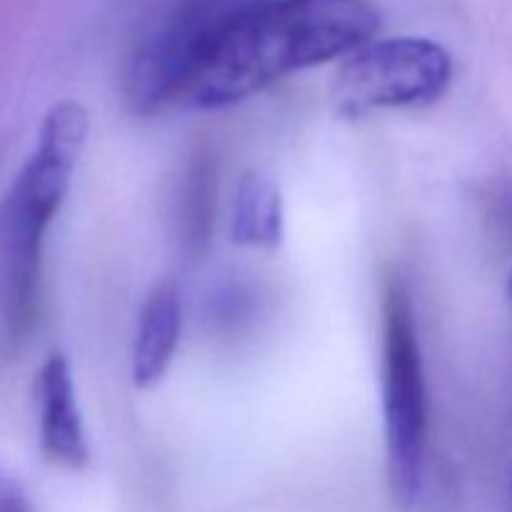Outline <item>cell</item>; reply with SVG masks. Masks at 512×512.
<instances>
[{"instance_id":"obj_6","label":"cell","mask_w":512,"mask_h":512,"mask_svg":"<svg viewBox=\"0 0 512 512\" xmlns=\"http://www.w3.org/2000/svg\"><path fill=\"white\" fill-rule=\"evenodd\" d=\"M35 398L43 455L60 468L83 470L90 460V448L75 395L73 370L65 355L53 353L45 360L35 383Z\"/></svg>"},{"instance_id":"obj_9","label":"cell","mask_w":512,"mask_h":512,"mask_svg":"<svg viewBox=\"0 0 512 512\" xmlns=\"http://www.w3.org/2000/svg\"><path fill=\"white\" fill-rule=\"evenodd\" d=\"M215 170L208 155H195L178 190V235L190 258L205 253L213 230Z\"/></svg>"},{"instance_id":"obj_11","label":"cell","mask_w":512,"mask_h":512,"mask_svg":"<svg viewBox=\"0 0 512 512\" xmlns=\"http://www.w3.org/2000/svg\"><path fill=\"white\" fill-rule=\"evenodd\" d=\"M508 298H510V305H512V273H510V278H508Z\"/></svg>"},{"instance_id":"obj_12","label":"cell","mask_w":512,"mask_h":512,"mask_svg":"<svg viewBox=\"0 0 512 512\" xmlns=\"http://www.w3.org/2000/svg\"><path fill=\"white\" fill-rule=\"evenodd\" d=\"M510 512H512V508H510Z\"/></svg>"},{"instance_id":"obj_10","label":"cell","mask_w":512,"mask_h":512,"mask_svg":"<svg viewBox=\"0 0 512 512\" xmlns=\"http://www.w3.org/2000/svg\"><path fill=\"white\" fill-rule=\"evenodd\" d=\"M0 512H33V505L25 498L23 488L3 475H0Z\"/></svg>"},{"instance_id":"obj_7","label":"cell","mask_w":512,"mask_h":512,"mask_svg":"<svg viewBox=\"0 0 512 512\" xmlns=\"http://www.w3.org/2000/svg\"><path fill=\"white\" fill-rule=\"evenodd\" d=\"M183 330V303L175 283L163 280L150 290L138 318L133 345V383L153 388L168 373Z\"/></svg>"},{"instance_id":"obj_3","label":"cell","mask_w":512,"mask_h":512,"mask_svg":"<svg viewBox=\"0 0 512 512\" xmlns=\"http://www.w3.org/2000/svg\"><path fill=\"white\" fill-rule=\"evenodd\" d=\"M380 383H383L385 448L390 488L400 503L410 505L423 483L428 445V388L423 353L415 328L413 303L400 275H390L383 288V338H380Z\"/></svg>"},{"instance_id":"obj_4","label":"cell","mask_w":512,"mask_h":512,"mask_svg":"<svg viewBox=\"0 0 512 512\" xmlns=\"http://www.w3.org/2000/svg\"><path fill=\"white\" fill-rule=\"evenodd\" d=\"M258 0H183L135 48L125 75V95L135 113L180 103L195 70L220 35Z\"/></svg>"},{"instance_id":"obj_8","label":"cell","mask_w":512,"mask_h":512,"mask_svg":"<svg viewBox=\"0 0 512 512\" xmlns=\"http://www.w3.org/2000/svg\"><path fill=\"white\" fill-rule=\"evenodd\" d=\"M285 230L283 195L268 175L248 170L235 190L230 235L238 245L258 250L278 248Z\"/></svg>"},{"instance_id":"obj_1","label":"cell","mask_w":512,"mask_h":512,"mask_svg":"<svg viewBox=\"0 0 512 512\" xmlns=\"http://www.w3.org/2000/svg\"><path fill=\"white\" fill-rule=\"evenodd\" d=\"M378 28L370 0H258L220 35L180 103L228 108L295 70L350 55Z\"/></svg>"},{"instance_id":"obj_5","label":"cell","mask_w":512,"mask_h":512,"mask_svg":"<svg viewBox=\"0 0 512 512\" xmlns=\"http://www.w3.org/2000/svg\"><path fill=\"white\" fill-rule=\"evenodd\" d=\"M453 80L448 50L428 38L370 40L345 58L335 100L345 115L410 108L440 100Z\"/></svg>"},{"instance_id":"obj_2","label":"cell","mask_w":512,"mask_h":512,"mask_svg":"<svg viewBox=\"0 0 512 512\" xmlns=\"http://www.w3.org/2000/svg\"><path fill=\"white\" fill-rule=\"evenodd\" d=\"M88 133L83 105H53L33 155L0 198V363L15 358L35 328L45 233L68 195Z\"/></svg>"}]
</instances>
